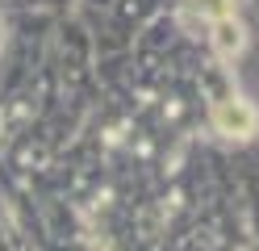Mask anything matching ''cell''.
Wrapping results in <instances>:
<instances>
[{"instance_id":"obj_1","label":"cell","mask_w":259,"mask_h":251,"mask_svg":"<svg viewBox=\"0 0 259 251\" xmlns=\"http://www.w3.org/2000/svg\"><path fill=\"white\" fill-rule=\"evenodd\" d=\"M213 122H218L222 134H251L255 130V109L247 100H226V105H218Z\"/></svg>"},{"instance_id":"obj_2","label":"cell","mask_w":259,"mask_h":251,"mask_svg":"<svg viewBox=\"0 0 259 251\" xmlns=\"http://www.w3.org/2000/svg\"><path fill=\"white\" fill-rule=\"evenodd\" d=\"M218 46H222V55H234V50L242 46L238 25H230V17H226V21H218Z\"/></svg>"},{"instance_id":"obj_3","label":"cell","mask_w":259,"mask_h":251,"mask_svg":"<svg viewBox=\"0 0 259 251\" xmlns=\"http://www.w3.org/2000/svg\"><path fill=\"white\" fill-rule=\"evenodd\" d=\"M197 5H201L205 13H213L218 21H226V0H197Z\"/></svg>"}]
</instances>
